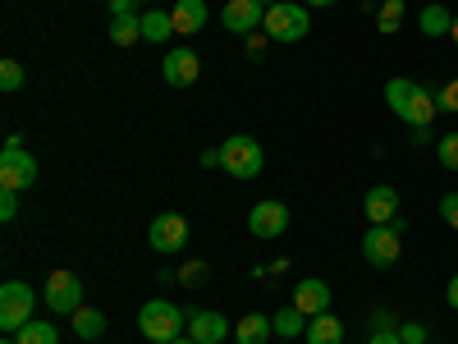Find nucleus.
<instances>
[{
	"label": "nucleus",
	"mask_w": 458,
	"mask_h": 344,
	"mask_svg": "<svg viewBox=\"0 0 458 344\" xmlns=\"http://www.w3.org/2000/svg\"><path fill=\"white\" fill-rule=\"evenodd\" d=\"M261 28H266L271 42H302L308 28H312V19H308V5H289V0H280V5L266 10V23Z\"/></svg>",
	"instance_id": "obj_3"
},
{
	"label": "nucleus",
	"mask_w": 458,
	"mask_h": 344,
	"mask_svg": "<svg viewBox=\"0 0 458 344\" xmlns=\"http://www.w3.org/2000/svg\"><path fill=\"white\" fill-rule=\"evenodd\" d=\"M32 308H37V294L23 280H5V285H0V326H5L10 335H19L32 322Z\"/></svg>",
	"instance_id": "obj_5"
},
{
	"label": "nucleus",
	"mask_w": 458,
	"mask_h": 344,
	"mask_svg": "<svg viewBox=\"0 0 458 344\" xmlns=\"http://www.w3.org/2000/svg\"><path fill=\"white\" fill-rule=\"evenodd\" d=\"M371 331H399V326H394V317L386 308H380V313H371Z\"/></svg>",
	"instance_id": "obj_31"
},
{
	"label": "nucleus",
	"mask_w": 458,
	"mask_h": 344,
	"mask_svg": "<svg viewBox=\"0 0 458 344\" xmlns=\"http://www.w3.org/2000/svg\"><path fill=\"white\" fill-rule=\"evenodd\" d=\"M257 5H266V10H271V5H280V0H257Z\"/></svg>",
	"instance_id": "obj_39"
},
{
	"label": "nucleus",
	"mask_w": 458,
	"mask_h": 344,
	"mask_svg": "<svg viewBox=\"0 0 458 344\" xmlns=\"http://www.w3.org/2000/svg\"><path fill=\"white\" fill-rule=\"evenodd\" d=\"M37 184V161L23 151L19 133L5 138V151H0V188H14V194H23V188Z\"/></svg>",
	"instance_id": "obj_4"
},
{
	"label": "nucleus",
	"mask_w": 458,
	"mask_h": 344,
	"mask_svg": "<svg viewBox=\"0 0 458 344\" xmlns=\"http://www.w3.org/2000/svg\"><path fill=\"white\" fill-rule=\"evenodd\" d=\"M431 142V129H412V147H427Z\"/></svg>",
	"instance_id": "obj_36"
},
{
	"label": "nucleus",
	"mask_w": 458,
	"mask_h": 344,
	"mask_svg": "<svg viewBox=\"0 0 458 344\" xmlns=\"http://www.w3.org/2000/svg\"><path fill=\"white\" fill-rule=\"evenodd\" d=\"M399 229L394 225H371L367 235H362V257L371 262V266H394L399 262Z\"/></svg>",
	"instance_id": "obj_8"
},
{
	"label": "nucleus",
	"mask_w": 458,
	"mask_h": 344,
	"mask_svg": "<svg viewBox=\"0 0 458 344\" xmlns=\"http://www.w3.org/2000/svg\"><path fill=\"white\" fill-rule=\"evenodd\" d=\"M147 239H151V248H157V253H179L188 244V220L179 211H161L157 220H151Z\"/></svg>",
	"instance_id": "obj_9"
},
{
	"label": "nucleus",
	"mask_w": 458,
	"mask_h": 344,
	"mask_svg": "<svg viewBox=\"0 0 458 344\" xmlns=\"http://www.w3.org/2000/svg\"><path fill=\"white\" fill-rule=\"evenodd\" d=\"M436 157H440L445 170H458V133H445V138L436 142Z\"/></svg>",
	"instance_id": "obj_27"
},
{
	"label": "nucleus",
	"mask_w": 458,
	"mask_h": 344,
	"mask_svg": "<svg viewBox=\"0 0 458 344\" xmlns=\"http://www.w3.org/2000/svg\"><path fill=\"white\" fill-rule=\"evenodd\" d=\"M308 10H330V5H339V0H302Z\"/></svg>",
	"instance_id": "obj_37"
},
{
	"label": "nucleus",
	"mask_w": 458,
	"mask_h": 344,
	"mask_svg": "<svg viewBox=\"0 0 458 344\" xmlns=\"http://www.w3.org/2000/svg\"><path fill=\"white\" fill-rule=\"evenodd\" d=\"M202 166H207V170L220 166V147H207V151H202Z\"/></svg>",
	"instance_id": "obj_34"
},
{
	"label": "nucleus",
	"mask_w": 458,
	"mask_h": 344,
	"mask_svg": "<svg viewBox=\"0 0 458 344\" xmlns=\"http://www.w3.org/2000/svg\"><path fill=\"white\" fill-rule=\"evenodd\" d=\"M170 19H174V32H183V37L207 28V0H174Z\"/></svg>",
	"instance_id": "obj_16"
},
{
	"label": "nucleus",
	"mask_w": 458,
	"mask_h": 344,
	"mask_svg": "<svg viewBox=\"0 0 458 344\" xmlns=\"http://www.w3.org/2000/svg\"><path fill=\"white\" fill-rule=\"evenodd\" d=\"M367 344H403V340H399V331H371Z\"/></svg>",
	"instance_id": "obj_32"
},
{
	"label": "nucleus",
	"mask_w": 458,
	"mask_h": 344,
	"mask_svg": "<svg viewBox=\"0 0 458 344\" xmlns=\"http://www.w3.org/2000/svg\"><path fill=\"white\" fill-rule=\"evenodd\" d=\"M170 37H174L170 10H147L142 14V42H170Z\"/></svg>",
	"instance_id": "obj_19"
},
{
	"label": "nucleus",
	"mask_w": 458,
	"mask_h": 344,
	"mask_svg": "<svg viewBox=\"0 0 458 344\" xmlns=\"http://www.w3.org/2000/svg\"><path fill=\"white\" fill-rule=\"evenodd\" d=\"M399 340H403V344H427V326L408 322V326H399Z\"/></svg>",
	"instance_id": "obj_30"
},
{
	"label": "nucleus",
	"mask_w": 458,
	"mask_h": 344,
	"mask_svg": "<svg viewBox=\"0 0 458 344\" xmlns=\"http://www.w3.org/2000/svg\"><path fill=\"white\" fill-rule=\"evenodd\" d=\"M280 344H293V340H280Z\"/></svg>",
	"instance_id": "obj_42"
},
{
	"label": "nucleus",
	"mask_w": 458,
	"mask_h": 344,
	"mask_svg": "<svg viewBox=\"0 0 458 344\" xmlns=\"http://www.w3.org/2000/svg\"><path fill=\"white\" fill-rule=\"evenodd\" d=\"M261 166H266V151H261L257 138L234 133V138L220 142V170H225V175H234V179H257Z\"/></svg>",
	"instance_id": "obj_2"
},
{
	"label": "nucleus",
	"mask_w": 458,
	"mask_h": 344,
	"mask_svg": "<svg viewBox=\"0 0 458 344\" xmlns=\"http://www.w3.org/2000/svg\"><path fill=\"white\" fill-rule=\"evenodd\" d=\"M436 110H440L436 92H427V88H412V97H408V110L399 115V120H403L408 129H431V120H436Z\"/></svg>",
	"instance_id": "obj_14"
},
{
	"label": "nucleus",
	"mask_w": 458,
	"mask_h": 344,
	"mask_svg": "<svg viewBox=\"0 0 458 344\" xmlns=\"http://www.w3.org/2000/svg\"><path fill=\"white\" fill-rule=\"evenodd\" d=\"M138 326H142V335H147L151 344H170V340H179V331L188 326V313L174 308L170 298H151V303H142Z\"/></svg>",
	"instance_id": "obj_1"
},
{
	"label": "nucleus",
	"mask_w": 458,
	"mask_h": 344,
	"mask_svg": "<svg viewBox=\"0 0 458 344\" xmlns=\"http://www.w3.org/2000/svg\"><path fill=\"white\" fill-rule=\"evenodd\" d=\"M0 88H5V92L23 88V64L19 60H0Z\"/></svg>",
	"instance_id": "obj_26"
},
{
	"label": "nucleus",
	"mask_w": 458,
	"mask_h": 344,
	"mask_svg": "<svg viewBox=\"0 0 458 344\" xmlns=\"http://www.w3.org/2000/svg\"><path fill=\"white\" fill-rule=\"evenodd\" d=\"M198 73H202V60H198V51H188V47H174V51L161 60V79H165L170 88L198 83Z\"/></svg>",
	"instance_id": "obj_10"
},
{
	"label": "nucleus",
	"mask_w": 458,
	"mask_h": 344,
	"mask_svg": "<svg viewBox=\"0 0 458 344\" xmlns=\"http://www.w3.org/2000/svg\"><path fill=\"white\" fill-rule=\"evenodd\" d=\"M293 308L308 313V317L330 313V285H326V280H302V285H293Z\"/></svg>",
	"instance_id": "obj_13"
},
{
	"label": "nucleus",
	"mask_w": 458,
	"mask_h": 344,
	"mask_svg": "<svg viewBox=\"0 0 458 344\" xmlns=\"http://www.w3.org/2000/svg\"><path fill=\"white\" fill-rule=\"evenodd\" d=\"M271 331H276V322H271V317L248 313V317L234 326V340H239V344H266V340H271Z\"/></svg>",
	"instance_id": "obj_18"
},
{
	"label": "nucleus",
	"mask_w": 458,
	"mask_h": 344,
	"mask_svg": "<svg viewBox=\"0 0 458 344\" xmlns=\"http://www.w3.org/2000/svg\"><path fill=\"white\" fill-rule=\"evenodd\" d=\"M47 308L55 317H73L83 308V280L73 271H51V280H47Z\"/></svg>",
	"instance_id": "obj_6"
},
{
	"label": "nucleus",
	"mask_w": 458,
	"mask_h": 344,
	"mask_svg": "<svg viewBox=\"0 0 458 344\" xmlns=\"http://www.w3.org/2000/svg\"><path fill=\"white\" fill-rule=\"evenodd\" d=\"M142 37V14H110V42L114 47H133Z\"/></svg>",
	"instance_id": "obj_20"
},
{
	"label": "nucleus",
	"mask_w": 458,
	"mask_h": 344,
	"mask_svg": "<svg viewBox=\"0 0 458 344\" xmlns=\"http://www.w3.org/2000/svg\"><path fill=\"white\" fill-rule=\"evenodd\" d=\"M362 211H367V220H371V225H390V220L399 216V194H394L390 184H376V188H367Z\"/></svg>",
	"instance_id": "obj_12"
},
{
	"label": "nucleus",
	"mask_w": 458,
	"mask_h": 344,
	"mask_svg": "<svg viewBox=\"0 0 458 344\" xmlns=\"http://www.w3.org/2000/svg\"><path fill=\"white\" fill-rule=\"evenodd\" d=\"M445 298H449V308H454V313H458V276H454V280H449V285H445Z\"/></svg>",
	"instance_id": "obj_35"
},
{
	"label": "nucleus",
	"mask_w": 458,
	"mask_h": 344,
	"mask_svg": "<svg viewBox=\"0 0 458 344\" xmlns=\"http://www.w3.org/2000/svg\"><path fill=\"white\" fill-rule=\"evenodd\" d=\"M188 335H193L198 344H220L229 335V322L220 313H193L188 317Z\"/></svg>",
	"instance_id": "obj_15"
},
{
	"label": "nucleus",
	"mask_w": 458,
	"mask_h": 344,
	"mask_svg": "<svg viewBox=\"0 0 458 344\" xmlns=\"http://www.w3.org/2000/svg\"><path fill=\"white\" fill-rule=\"evenodd\" d=\"M422 32H427V37H449V32H454V14H449L445 5H427V10H422Z\"/></svg>",
	"instance_id": "obj_23"
},
{
	"label": "nucleus",
	"mask_w": 458,
	"mask_h": 344,
	"mask_svg": "<svg viewBox=\"0 0 458 344\" xmlns=\"http://www.w3.org/2000/svg\"><path fill=\"white\" fill-rule=\"evenodd\" d=\"M19 216V194L14 188H0V220H14Z\"/></svg>",
	"instance_id": "obj_28"
},
{
	"label": "nucleus",
	"mask_w": 458,
	"mask_h": 344,
	"mask_svg": "<svg viewBox=\"0 0 458 344\" xmlns=\"http://www.w3.org/2000/svg\"><path fill=\"white\" fill-rule=\"evenodd\" d=\"M73 335H79V340H101L106 335V313L79 308V313H73Z\"/></svg>",
	"instance_id": "obj_22"
},
{
	"label": "nucleus",
	"mask_w": 458,
	"mask_h": 344,
	"mask_svg": "<svg viewBox=\"0 0 458 344\" xmlns=\"http://www.w3.org/2000/svg\"><path fill=\"white\" fill-rule=\"evenodd\" d=\"M220 23L229 32H239V37H252L266 23V5H257V0H229V5L220 10Z\"/></svg>",
	"instance_id": "obj_11"
},
{
	"label": "nucleus",
	"mask_w": 458,
	"mask_h": 344,
	"mask_svg": "<svg viewBox=\"0 0 458 344\" xmlns=\"http://www.w3.org/2000/svg\"><path fill=\"white\" fill-rule=\"evenodd\" d=\"M271 322H276V335H280V340H298L302 331H308V322H312V317H308V313H298L293 303H289V308H280Z\"/></svg>",
	"instance_id": "obj_21"
},
{
	"label": "nucleus",
	"mask_w": 458,
	"mask_h": 344,
	"mask_svg": "<svg viewBox=\"0 0 458 344\" xmlns=\"http://www.w3.org/2000/svg\"><path fill=\"white\" fill-rule=\"evenodd\" d=\"M302 340H308V344H344V322H339L335 313H321V317L308 322Z\"/></svg>",
	"instance_id": "obj_17"
},
{
	"label": "nucleus",
	"mask_w": 458,
	"mask_h": 344,
	"mask_svg": "<svg viewBox=\"0 0 458 344\" xmlns=\"http://www.w3.org/2000/svg\"><path fill=\"white\" fill-rule=\"evenodd\" d=\"M449 37H454V42H458V14H454V32H449Z\"/></svg>",
	"instance_id": "obj_40"
},
{
	"label": "nucleus",
	"mask_w": 458,
	"mask_h": 344,
	"mask_svg": "<svg viewBox=\"0 0 458 344\" xmlns=\"http://www.w3.org/2000/svg\"><path fill=\"white\" fill-rule=\"evenodd\" d=\"M170 344H198V340H193V335H188V340H183V335H179V340H170Z\"/></svg>",
	"instance_id": "obj_38"
},
{
	"label": "nucleus",
	"mask_w": 458,
	"mask_h": 344,
	"mask_svg": "<svg viewBox=\"0 0 458 344\" xmlns=\"http://www.w3.org/2000/svg\"><path fill=\"white\" fill-rule=\"evenodd\" d=\"M5 344H19V340H5Z\"/></svg>",
	"instance_id": "obj_41"
},
{
	"label": "nucleus",
	"mask_w": 458,
	"mask_h": 344,
	"mask_svg": "<svg viewBox=\"0 0 458 344\" xmlns=\"http://www.w3.org/2000/svg\"><path fill=\"white\" fill-rule=\"evenodd\" d=\"M284 229H289V207L276 202V198H266L248 211V235L252 239H280Z\"/></svg>",
	"instance_id": "obj_7"
},
{
	"label": "nucleus",
	"mask_w": 458,
	"mask_h": 344,
	"mask_svg": "<svg viewBox=\"0 0 458 344\" xmlns=\"http://www.w3.org/2000/svg\"><path fill=\"white\" fill-rule=\"evenodd\" d=\"M110 14H138V0H110Z\"/></svg>",
	"instance_id": "obj_33"
},
{
	"label": "nucleus",
	"mask_w": 458,
	"mask_h": 344,
	"mask_svg": "<svg viewBox=\"0 0 458 344\" xmlns=\"http://www.w3.org/2000/svg\"><path fill=\"white\" fill-rule=\"evenodd\" d=\"M376 23H380V32H386V37H394L399 23H403V0H386V5L376 10Z\"/></svg>",
	"instance_id": "obj_25"
},
{
	"label": "nucleus",
	"mask_w": 458,
	"mask_h": 344,
	"mask_svg": "<svg viewBox=\"0 0 458 344\" xmlns=\"http://www.w3.org/2000/svg\"><path fill=\"white\" fill-rule=\"evenodd\" d=\"M14 340H19V344H60V331H55L51 322H28Z\"/></svg>",
	"instance_id": "obj_24"
},
{
	"label": "nucleus",
	"mask_w": 458,
	"mask_h": 344,
	"mask_svg": "<svg viewBox=\"0 0 458 344\" xmlns=\"http://www.w3.org/2000/svg\"><path fill=\"white\" fill-rule=\"evenodd\" d=\"M440 216H445L449 229H458V194H445V198H440Z\"/></svg>",
	"instance_id": "obj_29"
}]
</instances>
